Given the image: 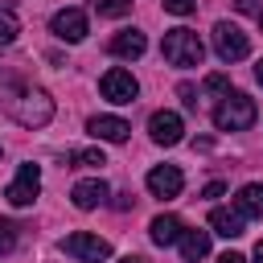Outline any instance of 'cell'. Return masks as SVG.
Returning <instances> with one entry per match:
<instances>
[{"instance_id":"6da1fadb","label":"cell","mask_w":263,"mask_h":263,"mask_svg":"<svg viewBox=\"0 0 263 263\" xmlns=\"http://www.w3.org/2000/svg\"><path fill=\"white\" fill-rule=\"evenodd\" d=\"M160 53H164V62L168 66H201V58H205V45H201V37L193 33V29H168L164 33V41H160Z\"/></svg>"},{"instance_id":"7a4b0ae2","label":"cell","mask_w":263,"mask_h":263,"mask_svg":"<svg viewBox=\"0 0 263 263\" xmlns=\"http://www.w3.org/2000/svg\"><path fill=\"white\" fill-rule=\"evenodd\" d=\"M255 115H259V111H255V99L242 95V90L222 95L218 107H214V123H218V132H242V127L255 123Z\"/></svg>"},{"instance_id":"3957f363","label":"cell","mask_w":263,"mask_h":263,"mask_svg":"<svg viewBox=\"0 0 263 263\" xmlns=\"http://www.w3.org/2000/svg\"><path fill=\"white\" fill-rule=\"evenodd\" d=\"M12 119L25 127H45L53 119V99L45 90H21V99H12Z\"/></svg>"},{"instance_id":"277c9868","label":"cell","mask_w":263,"mask_h":263,"mask_svg":"<svg viewBox=\"0 0 263 263\" xmlns=\"http://www.w3.org/2000/svg\"><path fill=\"white\" fill-rule=\"evenodd\" d=\"M58 247H62V255H70L74 263H107V259H111V242L99 238V234H86V230L66 234Z\"/></svg>"},{"instance_id":"5b68a950","label":"cell","mask_w":263,"mask_h":263,"mask_svg":"<svg viewBox=\"0 0 263 263\" xmlns=\"http://www.w3.org/2000/svg\"><path fill=\"white\" fill-rule=\"evenodd\" d=\"M214 53H218L222 62H242V58L251 53V41H247V33H242L238 25L218 21V25H214Z\"/></svg>"},{"instance_id":"8992f818","label":"cell","mask_w":263,"mask_h":263,"mask_svg":"<svg viewBox=\"0 0 263 263\" xmlns=\"http://www.w3.org/2000/svg\"><path fill=\"white\" fill-rule=\"evenodd\" d=\"M37 193H41V168H37V164H21V168H16V177H12V185L4 189L8 205L25 210V205H33V201H37Z\"/></svg>"},{"instance_id":"52a82bcc","label":"cell","mask_w":263,"mask_h":263,"mask_svg":"<svg viewBox=\"0 0 263 263\" xmlns=\"http://www.w3.org/2000/svg\"><path fill=\"white\" fill-rule=\"evenodd\" d=\"M99 90H103L107 103H119V107H123V103H136L140 82L132 78V70H119V66H115V70H107V74L99 78Z\"/></svg>"},{"instance_id":"ba28073f","label":"cell","mask_w":263,"mask_h":263,"mask_svg":"<svg viewBox=\"0 0 263 263\" xmlns=\"http://www.w3.org/2000/svg\"><path fill=\"white\" fill-rule=\"evenodd\" d=\"M49 33H53L58 41H66V45H78V41L90 33V25H86V12H82V8H62V12H53V21H49Z\"/></svg>"},{"instance_id":"9c48e42d","label":"cell","mask_w":263,"mask_h":263,"mask_svg":"<svg viewBox=\"0 0 263 263\" xmlns=\"http://www.w3.org/2000/svg\"><path fill=\"white\" fill-rule=\"evenodd\" d=\"M148 136H152V144L173 148V144L185 140V123H181L177 111H152V119H148Z\"/></svg>"},{"instance_id":"30bf717a","label":"cell","mask_w":263,"mask_h":263,"mask_svg":"<svg viewBox=\"0 0 263 263\" xmlns=\"http://www.w3.org/2000/svg\"><path fill=\"white\" fill-rule=\"evenodd\" d=\"M181 189H185V177H181L177 164H156V168L148 173V193H152V197L168 201V197H177Z\"/></svg>"},{"instance_id":"8fae6325","label":"cell","mask_w":263,"mask_h":263,"mask_svg":"<svg viewBox=\"0 0 263 263\" xmlns=\"http://www.w3.org/2000/svg\"><path fill=\"white\" fill-rule=\"evenodd\" d=\"M86 132H90L95 140L123 144V140H127V132H132V123H127V119H119V115H90V119H86Z\"/></svg>"},{"instance_id":"7c38bea8","label":"cell","mask_w":263,"mask_h":263,"mask_svg":"<svg viewBox=\"0 0 263 263\" xmlns=\"http://www.w3.org/2000/svg\"><path fill=\"white\" fill-rule=\"evenodd\" d=\"M107 181L103 177H86V181H78L74 189H70V201L78 205V210H95V205H103L107 201Z\"/></svg>"},{"instance_id":"4fadbf2b","label":"cell","mask_w":263,"mask_h":263,"mask_svg":"<svg viewBox=\"0 0 263 263\" xmlns=\"http://www.w3.org/2000/svg\"><path fill=\"white\" fill-rule=\"evenodd\" d=\"M210 230L222 234V238H238V234L247 230V226H242V210H238V205H234V210H230V205H214V210H210Z\"/></svg>"},{"instance_id":"5bb4252c","label":"cell","mask_w":263,"mask_h":263,"mask_svg":"<svg viewBox=\"0 0 263 263\" xmlns=\"http://www.w3.org/2000/svg\"><path fill=\"white\" fill-rule=\"evenodd\" d=\"M181 234H185V226H181L177 214H156V218L148 222V238H152L156 247H173V242H181Z\"/></svg>"},{"instance_id":"9a60e30c","label":"cell","mask_w":263,"mask_h":263,"mask_svg":"<svg viewBox=\"0 0 263 263\" xmlns=\"http://www.w3.org/2000/svg\"><path fill=\"white\" fill-rule=\"evenodd\" d=\"M115 58H127V62H136L144 49H148V37L140 33V29H119L115 37H111V45H107Z\"/></svg>"},{"instance_id":"2e32d148","label":"cell","mask_w":263,"mask_h":263,"mask_svg":"<svg viewBox=\"0 0 263 263\" xmlns=\"http://www.w3.org/2000/svg\"><path fill=\"white\" fill-rule=\"evenodd\" d=\"M234 205L242 210V218H263V185H259V181L242 185L238 197H234Z\"/></svg>"},{"instance_id":"e0dca14e","label":"cell","mask_w":263,"mask_h":263,"mask_svg":"<svg viewBox=\"0 0 263 263\" xmlns=\"http://www.w3.org/2000/svg\"><path fill=\"white\" fill-rule=\"evenodd\" d=\"M210 251V230H185L181 234V255L193 263V259H201Z\"/></svg>"},{"instance_id":"ac0fdd59","label":"cell","mask_w":263,"mask_h":263,"mask_svg":"<svg viewBox=\"0 0 263 263\" xmlns=\"http://www.w3.org/2000/svg\"><path fill=\"white\" fill-rule=\"evenodd\" d=\"M70 160H74V168H99V164H107L103 148H82V152H74Z\"/></svg>"},{"instance_id":"d6986e66","label":"cell","mask_w":263,"mask_h":263,"mask_svg":"<svg viewBox=\"0 0 263 263\" xmlns=\"http://www.w3.org/2000/svg\"><path fill=\"white\" fill-rule=\"evenodd\" d=\"M16 33H21V21H16L8 8H0V45H12Z\"/></svg>"},{"instance_id":"ffe728a7","label":"cell","mask_w":263,"mask_h":263,"mask_svg":"<svg viewBox=\"0 0 263 263\" xmlns=\"http://www.w3.org/2000/svg\"><path fill=\"white\" fill-rule=\"evenodd\" d=\"M95 12L99 16H127L132 12V0H95Z\"/></svg>"},{"instance_id":"44dd1931","label":"cell","mask_w":263,"mask_h":263,"mask_svg":"<svg viewBox=\"0 0 263 263\" xmlns=\"http://www.w3.org/2000/svg\"><path fill=\"white\" fill-rule=\"evenodd\" d=\"M12 247H16V226L8 218H0V255H8Z\"/></svg>"},{"instance_id":"7402d4cb","label":"cell","mask_w":263,"mask_h":263,"mask_svg":"<svg viewBox=\"0 0 263 263\" xmlns=\"http://www.w3.org/2000/svg\"><path fill=\"white\" fill-rule=\"evenodd\" d=\"M197 8V0H164V12H173V16H189Z\"/></svg>"},{"instance_id":"603a6c76","label":"cell","mask_w":263,"mask_h":263,"mask_svg":"<svg viewBox=\"0 0 263 263\" xmlns=\"http://www.w3.org/2000/svg\"><path fill=\"white\" fill-rule=\"evenodd\" d=\"M205 90H210V95H230L226 74H210V78H205Z\"/></svg>"},{"instance_id":"cb8c5ba5","label":"cell","mask_w":263,"mask_h":263,"mask_svg":"<svg viewBox=\"0 0 263 263\" xmlns=\"http://www.w3.org/2000/svg\"><path fill=\"white\" fill-rule=\"evenodd\" d=\"M177 95H181V103H185V107H197V86L181 82V86H177Z\"/></svg>"},{"instance_id":"d4e9b609","label":"cell","mask_w":263,"mask_h":263,"mask_svg":"<svg viewBox=\"0 0 263 263\" xmlns=\"http://www.w3.org/2000/svg\"><path fill=\"white\" fill-rule=\"evenodd\" d=\"M222 193H226V185H222V181H210V185H205V193H201V197H222Z\"/></svg>"},{"instance_id":"484cf974","label":"cell","mask_w":263,"mask_h":263,"mask_svg":"<svg viewBox=\"0 0 263 263\" xmlns=\"http://www.w3.org/2000/svg\"><path fill=\"white\" fill-rule=\"evenodd\" d=\"M234 4H238V12H259V4H255V0H234Z\"/></svg>"},{"instance_id":"4316f807","label":"cell","mask_w":263,"mask_h":263,"mask_svg":"<svg viewBox=\"0 0 263 263\" xmlns=\"http://www.w3.org/2000/svg\"><path fill=\"white\" fill-rule=\"evenodd\" d=\"M218 263H247V259H242V255H238V251H226V255H222V259H218Z\"/></svg>"},{"instance_id":"83f0119b","label":"cell","mask_w":263,"mask_h":263,"mask_svg":"<svg viewBox=\"0 0 263 263\" xmlns=\"http://www.w3.org/2000/svg\"><path fill=\"white\" fill-rule=\"evenodd\" d=\"M255 263H263V238L255 242Z\"/></svg>"},{"instance_id":"f1b7e54d","label":"cell","mask_w":263,"mask_h":263,"mask_svg":"<svg viewBox=\"0 0 263 263\" xmlns=\"http://www.w3.org/2000/svg\"><path fill=\"white\" fill-rule=\"evenodd\" d=\"M255 78H259V86H263V58H259V66H255Z\"/></svg>"},{"instance_id":"f546056e","label":"cell","mask_w":263,"mask_h":263,"mask_svg":"<svg viewBox=\"0 0 263 263\" xmlns=\"http://www.w3.org/2000/svg\"><path fill=\"white\" fill-rule=\"evenodd\" d=\"M119 263H148V259H140V255H127V259H119Z\"/></svg>"},{"instance_id":"4dcf8cb0","label":"cell","mask_w":263,"mask_h":263,"mask_svg":"<svg viewBox=\"0 0 263 263\" xmlns=\"http://www.w3.org/2000/svg\"><path fill=\"white\" fill-rule=\"evenodd\" d=\"M259 25H263V12H259Z\"/></svg>"}]
</instances>
